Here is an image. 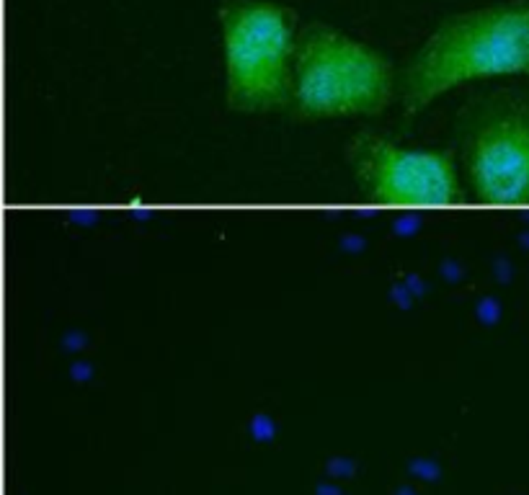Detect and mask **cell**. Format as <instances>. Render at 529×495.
Here are the masks:
<instances>
[{"mask_svg":"<svg viewBox=\"0 0 529 495\" xmlns=\"http://www.w3.org/2000/svg\"><path fill=\"white\" fill-rule=\"evenodd\" d=\"M225 101L240 114L289 111L297 16L276 0H225L217 13Z\"/></svg>","mask_w":529,"mask_h":495,"instance_id":"obj_3","label":"cell"},{"mask_svg":"<svg viewBox=\"0 0 529 495\" xmlns=\"http://www.w3.org/2000/svg\"><path fill=\"white\" fill-rule=\"evenodd\" d=\"M361 199L382 209H449L467 201L447 150L408 148L380 135H359L349 148Z\"/></svg>","mask_w":529,"mask_h":495,"instance_id":"obj_4","label":"cell"},{"mask_svg":"<svg viewBox=\"0 0 529 495\" xmlns=\"http://www.w3.org/2000/svg\"><path fill=\"white\" fill-rule=\"evenodd\" d=\"M401 93L385 54L328 23H307L297 36L289 111L305 122L377 116Z\"/></svg>","mask_w":529,"mask_h":495,"instance_id":"obj_2","label":"cell"},{"mask_svg":"<svg viewBox=\"0 0 529 495\" xmlns=\"http://www.w3.org/2000/svg\"><path fill=\"white\" fill-rule=\"evenodd\" d=\"M504 78H529V0L444 19L408 57L398 95L413 116L457 88Z\"/></svg>","mask_w":529,"mask_h":495,"instance_id":"obj_1","label":"cell"},{"mask_svg":"<svg viewBox=\"0 0 529 495\" xmlns=\"http://www.w3.org/2000/svg\"><path fill=\"white\" fill-rule=\"evenodd\" d=\"M465 176L483 207H529V106H493L473 122L465 139Z\"/></svg>","mask_w":529,"mask_h":495,"instance_id":"obj_5","label":"cell"}]
</instances>
